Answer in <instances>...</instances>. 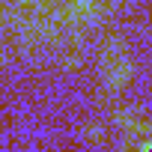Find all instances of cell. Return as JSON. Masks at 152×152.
Masks as SVG:
<instances>
[{"label": "cell", "mask_w": 152, "mask_h": 152, "mask_svg": "<svg viewBox=\"0 0 152 152\" xmlns=\"http://www.w3.org/2000/svg\"><path fill=\"white\" fill-rule=\"evenodd\" d=\"M140 152H152V140H143L140 143Z\"/></svg>", "instance_id": "obj_4"}, {"label": "cell", "mask_w": 152, "mask_h": 152, "mask_svg": "<svg viewBox=\"0 0 152 152\" xmlns=\"http://www.w3.org/2000/svg\"><path fill=\"white\" fill-rule=\"evenodd\" d=\"M24 3H27V0H24Z\"/></svg>", "instance_id": "obj_5"}, {"label": "cell", "mask_w": 152, "mask_h": 152, "mask_svg": "<svg viewBox=\"0 0 152 152\" xmlns=\"http://www.w3.org/2000/svg\"><path fill=\"white\" fill-rule=\"evenodd\" d=\"M128 75H131V66H128L125 60L113 63V66H110V75H107V87H110V90H119V87L128 81Z\"/></svg>", "instance_id": "obj_1"}, {"label": "cell", "mask_w": 152, "mask_h": 152, "mask_svg": "<svg viewBox=\"0 0 152 152\" xmlns=\"http://www.w3.org/2000/svg\"><path fill=\"white\" fill-rule=\"evenodd\" d=\"M93 12V0H75L72 3V15L75 18H87Z\"/></svg>", "instance_id": "obj_2"}, {"label": "cell", "mask_w": 152, "mask_h": 152, "mask_svg": "<svg viewBox=\"0 0 152 152\" xmlns=\"http://www.w3.org/2000/svg\"><path fill=\"white\" fill-rule=\"evenodd\" d=\"M87 137L90 140H102V125H90L87 128Z\"/></svg>", "instance_id": "obj_3"}]
</instances>
